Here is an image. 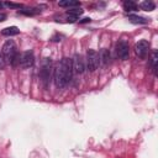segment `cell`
<instances>
[{
  "mask_svg": "<svg viewBox=\"0 0 158 158\" xmlns=\"http://www.w3.org/2000/svg\"><path fill=\"white\" fill-rule=\"evenodd\" d=\"M128 21L132 22V23H147L148 20L146 17H142V16H138V15H128Z\"/></svg>",
  "mask_w": 158,
  "mask_h": 158,
  "instance_id": "obj_13",
  "label": "cell"
},
{
  "mask_svg": "<svg viewBox=\"0 0 158 158\" xmlns=\"http://www.w3.org/2000/svg\"><path fill=\"white\" fill-rule=\"evenodd\" d=\"M72 65H73V72L81 74L85 70V60L80 54H74L72 59Z\"/></svg>",
  "mask_w": 158,
  "mask_h": 158,
  "instance_id": "obj_7",
  "label": "cell"
},
{
  "mask_svg": "<svg viewBox=\"0 0 158 158\" xmlns=\"http://www.w3.org/2000/svg\"><path fill=\"white\" fill-rule=\"evenodd\" d=\"M59 6L62 7H67V9H73V7H80V2L75 1V0H63L58 2Z\"/></svg>",
  "mask_w": 158,
  "mask_h": 158,
  "instance_id": "obj_10",
  "label": "cell"
},
{
  "mask_svg": "<svg viewBox=\"0 0 158 158\" xmlns=\"http://www.w3.org/2000/svg\"><path fill=\"white\" fill-rule=\"evenodd\" d=\"M1 53H2L4 59H5L6 63L12 64V65H16L19 63L20 54H17V48H16V44L12 40H9L4 43Z\"/></svg>",
  "mask_w": 158,
  "mask_h": 158,
  "instance_id": "obj_2",
  "label": "cell"
},
{
  "mask_svg": "<svg viewBox=\"0 0 158 158\" xmlns=\"http://www.w3.org/2000/svg\"><path fill=\"white\" fill-rule=\"evenodd\" d=\"M115 51H116V56L122 59V60H126L128 59V56H130V47H128V43L126 41H118L115 46Z\"/></svg>",
  "mask_w": 158,
  "mask_h": 158,
  "instance_id": "obj_4",
  "label": "cell"
},
{
  "mask_svg": "<svg viewBox=\"0 0 158 158\" xmlns=\"http://www.w3.org/2000/svg\"><path fill=\"white\" fill-rule=\"evenodd\" d=\"M33 62H35V56H33L32 51H26V52L20 54L19 65L21 68H30L33 65Z\"/></svg>",
  "mask_w": 158,
  "mask_h": 158,
  "instance_id": "obj_5",
  "label": "cell"
},
{
  "mask_svg": "<svg viewBox=\"0 0 158 158\" xmlns=\"http://www.w3.org/2000/svg\"><path fill=\"white\" fill-rule=\"evenodd\" d=\"M5 20H6V14L0 12V22H2V21H5Z\"/></svg>",
  "mask_w": 158,
  "mask_h": 158,
  "instance_id": "obj_19",
  "label": "cell"
},
{
  "mask_svg": "<svg viewBox=\"0 0 158 158\" xmlns=\"http://www.w3.org/2000/svg\"><path fill=\"white\" fill-rule=\"evenodd\" d=\"M139 7H141L142 10H144V11H152V10H154L156 5H154V2H153V1L146 0V1H143V2H141V4H139Z\"/></svg>",
  "mask_w": 158,
  "mask_h": 158,
  "instance_id": "obj_14",
  "label": "cell"
},
{
  "mask_svg": "<svg viewBox=\"0 0 158 158\" xmlns=\"http://www.w3.org/2000/svg\"><path fill=\"white\" fill-rule=\"evenodd\" d=\"M157 52L154 51L153 52V54H152V59H151V64H152V69H153V72L156 73V69H157Z\"/></svg>",
  "mask_w": 158,
  "mask_h": 158,
  "instance_id": "obj_16",
  "label": "cell"
},
{
  "mask_svg": "<svg viewBox=\"0 0 158 158\" xmlns=\"http://www.w3.org/2000/svg\"><path fill=\"white\" fill-rule=\"evenodd\" d=\"M51 69H52V65H51V59L49 58H46L43 60V64H42V69L40 72V75H41V79L44 84V86L47 88L48 83H49V77H51Z\"/></svg>",
  "mask_w": 158,
  "mask_h": 158,
  "instance_id": "obj_6",
  "label": "cell"
},
{
  "mask_svg": "<svg viewBox=\"0 0 158 158\" xmlns=\"http://www.w3.org/2000/svg\"><path fill=\"white\" fill-rule=\"evenodd\" d=\"M72 77H73L72 59L62 58L60 62L57 63V65L53 70V79H54L57 88L63 89L64 86H67V84L72 80Z\"/></svg>",
  "mask_w": 158,
  "mask_h": 158,
  "instance_id": "obj_1",
  "label": "cell"
},
{
  "mask_svg": "<svg viewBox=\"0 0 158 158\" xmlns=\"http://www.w3.org/2000/svg\"><path fill=\"white\" fill-rule=\"evenodd\" d=\"M83 14V9L80 7H73V9H68L65 15H67V20L69 22H75L78 20V17Z\"/></svg>",
  "mask_w": 158,
  "mask_h": 158,
  "instance_id": "obj_9",
  "label": "cell"
},
{
  "mask_svg": "<svg viewBox=\"0 0 158 158\" xmlns=\"http://www.w3.org/2000/svg\"><path fill=\"white\" fill-rule=\"evenodd\" d=\"M149 51V43L146 40H141L135 46V52L139 58H144Z\"/></svg>",
  "mask_w": 158,
  "mask_h": 158,
  "instance_id": "obj_8",
  "label": "cell"
},
{
  "mask_svg": "<svg viewBox=\"0 0 158 158\" xmlns=\"http://www.w3.org/2000/svg\"><path fill=\"white\" fill-rule=\"evenodd\" d=\"M5 65H6V62H5V59H4L2 53L0 52V69H4V68H5Z\"/></svg>",
  "mask_w": 158,
  "mask_h": 158,
  "instance_id": "obj_18",
  "label": "cell"
},
{
  "mask_svg": "<svg viewBox=\"0 0 158 158\" xmlns=\"http://www.w3.org/2000/svg\"><path fill=\"white\" fill-rule=\"evenodd\" d=\"M79 22H80V23H86V22H90V19H89V17H85V19L80 20Z\"/></svg>",
  "mask_w": 158,
  "mask_h": 158,
  "instance_id": "obj_20",
  "label": "cell"
},
{
  "mask_svg": "<svg viewBox=\"0 0 158 158\" xmlns=\"http://www.w3.org/2000/svg\"><path fill=\"white\" fill-rule=\"evenodd\" d=\"M123 9L125 11H136L137 10V4L128 0V1H125L123 2Z\"/></svg>",
  "mask_w": 158,
  "mask_h": 158,
  "instance_id": "obj_15",
  "label": "cell"
},
{
  "mask_svg": "<svg viewBox=\"0 0 158 158\" xmlns=\"http://www.w3.org/2000/svg\"><path fill=\"white\" fill-rule=\"evenodd\" d=\"M99 59L102 62L104 65H107L109 62H110V52H109V49L102 48L101 52H100V54H99Z\"/></svg>",
  "mask_w": 158,
  "mask_h": 158,
  "instance_id": "obj_12",
  "label": "cell"
},
{
  "mask_svg": "<svg viewBox=\"0 0 158 158\" xmlns=\"http://www.w3.org/2000/svg\"><path fill=\"white\" fill-rule=\"evenodd\" d=\"M86 68L90 70V72H94L98 69L99 64H100V59H99V54L94 49H88L86 51Z\"/></svg>",
  "mask_w": 158,
  "mask_h": 158,
  "instance_id": "obj_3",
  "label": "cell"
},
{
  "mask_svg": "<svg viewBox=\"0 0 158 158\" xmlns=\"http://www.w3.org/2000/svg\"><path fill=\"white\" fill-rule=\"evenodd\" d=\"M4 6L14 7V9H20V7H22V5H21V4H16V2H4Z\"/></svg>",
  "mask_w": 158,
  "mask_h": 158,
  "instance_id": "obj_17",
  "label": "cell"
},
{
  "mask_svg": "<svg viewBox=\"0 0 158 158\" xmlns=\"http://www.w3.org/2000/svg\"><path fill=\"white\" fill-rule=\"evenodd\" d=\"M20 33V30L16 27V26H9V27H5L2 31H1V35L2 36H15V35H19Z\"/></svg>",
  "mask_w": 158,
  "mask_h": 158,
  "instance_id": "obj_11",
  "label": "cell"
},
{
  "mask_svg": "<svg viewBox=\"0 0 158 158\" xmlns=\"http://www.w3.org/2000/svg\"><path fill=\"white\" fill-rule=\"evenodd\" d=\"M2 7H4V2H1V1H0V10H1Z\"/></svg>",
  "mask_w": 158,
  "mask_h": 158,
  "instance_id": "obj_21",
  "label": "cell"
}]
</instances>
